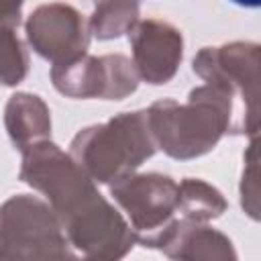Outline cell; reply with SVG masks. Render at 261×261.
Wrapping results in <instances>:
<instances>
[{
  "instance_id": "obj_13",
  "label": "cell",
  "mask_w": 261,
  "mask_h": 261,
  "mask_svg": "<svg viewBox=\"0 0 261 261\" xmlns=\"http://www.w3.org/2000/svg\"><path fill=\"white\" fill-rule=\"evenodd\" d=\"M228 208L226 198L212 184L198 177H184L177 184V218L206 224L222 216Z\"/></svg>"
},
{
  "instance_id": "obj_9",
  "label": "cell",
  "mask_w": 261,
  "mask_h": 261,
  "mask_svg": "<svg viewBox=\"0 0 261 261\" xmlns=\"http://www.w3.org/2000/svg\"><path fill=\"white\" fill-rule=\"evenodd\" d=\"M128 43L139 80L151 86L173 80L184 57V37L177 27L161 18H145L128 33Z\"/></svg>"
},
{
  "instance_id": "obj_5",
  "label": "cell",
  "mask_w": 261,
  "mask_h": 261,
  "mask_svg": "<svg viewBox=\"0 0 261 261\" xmlns=\"http://www.w3.org/2000/svg\"><path fill=\"white\" fill-rule=\"evenodd\" d=\"M259 63L261 47L253 41L202 47L192 61L198 77L222 90L234 102L243 130L251 139L259 130Z\"/></svg>"
},
{
  "instance_id": "obj_6",
  "label": "cell",
  "mask_w": 261,
  "mask_h": 261,
  "mask_svg": "<svg viewBox=\"0 0 261 261\" xmlns=\"http://www.w3.org/2000/svg\"><path fill=\"white\" fill-rule=\"evenodd\" d=\"M110 196L126 212L135 241L145 249H153L177 218V181L171 175L130 173L110 184Z\"/></svg>"
},
{
  "instance_id": "obj_3",
  "label": "cell",
  "mask_w": 261,
  "mask_h": 261,
  "mask_svg": "<svg viewBox=\"0 0 261 261\" xmlns=\"http://www.w3.org/2000/svg\"><path fill=\"white\" fill-rule=\"evenodd\" d=\"M145 110L120 112L102 124L82 128L69 143L71 159L96 184H114L155 155Z\"/></svg>"
},
{
  "instance_id": "obj_10",
  "label": "cell",
  "mask_w": 261,
  "mask_h": 261,
  "mask_svg": "<svg viewBox=\"0 0 261 261\" xmlns=\"http://www.w3.org/2000/svg\"><path fill=\"white\" fill-rule=\"evenodd\" d=\"M171 261H239L232 241L208 224L175 218L153 247Z\"/></svg>"
},
{
  "instance_id": "obj_4",
  "label": "cell",
  "mask_w": 261,
  "mask_h": 261,
  "mask_svg": "<svg viewBox=\"0 0 261 261\" xmlns=\"http://www.w3.org/2000/svg\"><path fill=\"white\" fill-rule=\"evenodd\" d=\"M0 261H86L69 245L49 204L16 194L0 204Z\"/></svg>"
},
{
  "instance_id": "obj_2",
  "label": "cell",
  "mask_w": 261,
  "mask_h": 261,
  "mask_svg": "<svg viewBox=\"0 0 261 261\" xmlns=\"http://www.w3.org/2000/svg\"><path fill=\"white\" fill-rule=\"evenodd\" d=\"M145 114L155 147L177 161L210 153L224 135H245L234 102L210 84L194 88L184 104L161 98Z\"/></svg>"
},
{
  "instance_id": "obj_15",
  "label": "cell",
  "mask_w": 261,
  "mask_h": 261,
  "mask_svg": "<svg viewBox=\"0 0 261 261\" xmlns=\"http://www.w3.org/2000/svg\"><path fill=\"white\" fill-rule=\"evenodd\" d=\"M241 206L245 214L259 220V190H257V137L251 139L245 151V167L241 177Z\"/></svg>"
},
{
  "instance_id": "obj_11",
  "label": "cell",
  "mask_w": 261,
  "mask_h": 261,
  "mask_svg": "<svg viewBox=\"0 0 261 261\" xmlns=\"http://www.w3.org/2000/svg\"><path fill=\"white\" fill-rule=\"evenodd\" d=\"M6 133L20 153L51 137V110L45 100L31 92H16L4 108Z\"/></svg>"
},
{
  "instance_id": "obj_7",
  "label": "cell",
  "mask_w": 261,
  "mask_h": 261,
  "mask_svg": "<svg viewBox=\"0 0 261 261\" xmlns=\"http://www.w3.org/2000/svg\"><path fill=\"white\" fill-rule=\"evenodd\" d=\"M53 88L75 100H124L139 88L133 61L120 53L82 55L73 61L51 67Z\"/></svg>"
},
{
  "instance_id": "obj_1",
  "label": "cell",
  "mask_w": 261,
  "mask_h": 261,
  "mask_svg": "<svg viewBox=\"0 0 261 261\" xmlns=\"http://www.w3.org/2000/svg\"><path fill=\"white\" fill-rule=\"evenodd\" d=\"M18 177L47 198L69 245L86 261H122L137 245L124 216L53 141L22 151Z\"/></svg>"
},
{
  "instance_id": "obj_12",
  "label": "cell",
  "mask_w": 261,
  "mask_h": 261,
  "mask_svg": "<svg viewBox=\"0 0 261 261\" xmlns=\"http://www.w3.org/2000/svg\"><path fill=\"white\" fill-rule=\"evenodd\" d=\"M22 18V2H0V84L18 86L29 73V53L16 31Z\"/></svg>"
},
{
  "instance_id": "obj_8",
  "label": "cell",
  "mask_w": 261,
  "mask_h": 261,
  "mask_svg": "<svg viewBox=\"0 0 261 261\" xmlns=\"http://www.w3.org/2000/svg\"><path fill=\"white\" fill-rule=\"evenodd\" d=\"M24 35L31 49L53 65L86 55L92 39L86 16L71 4L63 2L37 6L27 16Z\"/></svg>"
},
{
  "instance_id": "obj_14",
  "label": "cell",
  "mask_w": 261,
  "mask_h": 261,
  "mask_svg": "<svg viewBox=\"0 0 261 261\" xmlns=\"http://www.w3.org/2000/svg\"><path fill=\"white\" fill-rule=\"evenodd\" d=\"M141 6L139 2H98L88 18L90 35L98 41H110L118 39L122 35H128L135 24L141 20Z\"/></svg>"
}]
</instances>
